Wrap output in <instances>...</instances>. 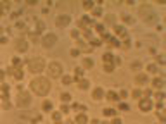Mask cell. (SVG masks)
<instances>
[{
  "label": "cell",
  "instance_id": "cell-40",
  "mask_svg": "<svg viewBox=\"0 0 166 124\" xmlns=\"http://www.w3.org/2000/svg\"><path fill=\"white\" fill-rule=\"evenodd\" d=\"M2 107H4V109H11V102H9V98H4V102H2Z\"/></svg>",
  "mask_w": 166,
  "mask_h": 124
},
{
  "label": "cell",
  "instance_id": "cell-18",
  "mask_svg": "<svg viewBox=\"0 0 166 124\" xmlns=\"http://www.w3.org/2000/svg\"><path fill=\"white\" fill-rule=\"evenodd\" d=\"M78 86L81 90H87L90 86V83H88V79H85V78H81V79H78Z\"/></svg>",
  "mask_w": 166,
  "mask_h": 124
},
{
  "label": "cell",
  "instance_id": "cell-24",
  "mask_svg": "<svg viewBox=\"0 0 166 124\" xmlns=\"http://www.w3.org/2000/svg\"><path fill=\"white\" fill-rule=\"evenodd\" d=\"M104 116H106V117H114V116H116V110L111 109V107H107V109H104Z\"/></svg>",
  "mask_w": 166,
  "mask_h": 124
},
{
  "label": "cell",
  "instance_id": "cell-38",
  "mask_svg": "<svg viewBox=\"0 0 166 124\" xmlns=\"http://www.w3.org/2000/svg\"><path fill=\"white\" fill-rule=\"evenodd\" d=\"M83 7H85V9H93L95 4H93V2H83Z\"/></svg>",
  "mask_w": 166,
  "mask_h": 124
},
{
  "label": "cell",
  "instance_id": "cell-5",
  "mask_svg": "<svg viewBox=\"0 0 166 124\" xmlns=\"http://www.w3.org/2000/svg\"><path fill=\"white\" fill-rule=\"evenodd\" d=\"M49 74L50 78H61L62 76V64L61 62H50L49 64Z\"/></svg>",
  "mask_w": 166,
  "mask_h": 124
},
{
  "label": "cell",
  "instance_id": "cell-1",
  "mask_svg": "<svg viewBox=\"0 0 166 124\" xmlns=\"http://www.w3.org/2000/svg\"><path fill=\"white\" fill-rule=\"evenodd\" d=\"M30 90H31L35 95H38V97H47L49 91H50V81H49L47 78H43V76L35 78V79H31V83H30Z\"/></svg>",
  "mask_w": 166,
  "mask_h": 124
},
{
  "label": "cell",
  "instance_id": "cell-43",
  "mask_svg": "<svg viewBox=\"0 0 166 124\" xmlns=\"http://www.w3.org/2000/svg\"><path fill=\"white\" fill-rule=\"evenodd\" d=\"M109 124H123V121H121L119 117H112V121H111Z\"/></svg>",
  "mask_w": 166,
  "mask_h": 124
},
{
  "label": "cell",
  "instance_id": "cell-2",
  "mask_svg": "<svg viewBox=\"0 0 166 124\" xmlns=\"http://www.w3.org/2000/svg\"><path fill=\"white\" fill-rule=\"evenodd\" d=\"M24 64H28V71L38 74V72H42L45 69V64H47V62H45V59H42V57H35V59L26 60Z\"/></svg>",
  "mask_w": 166,
  "mask_h": 124
},
{
  "label": "cell",
  "instance_id": "cell-12",
  "mask_svg": "<svg viewBox=\"0 0 166 124\" xmlns=\"http://www.w3.org/2000/svg\"><path fill=\"white\" fill-rule=\"evenodd\" d=\"M114 31H116V35H119L121 38H128V33H126V29L123 28V26H114Z\"/></svg>",
  "mask_w": 166,
  "mask_h": 124
},
{
  "label": "cell",
  "instance_id": "cell-16",
  "mask_svg": "<svg viewBox=\"0 0 166 124\" xmlns=\"http://www.w3.org/2000/svg\"><path fill=\"white\" fill-rule=\"evenodd\" d=\"M52 119H54V124H61L62 123V114L57 110V112H54L52 110Z\"/></svg>",
  "mask_w": 166,
  "mask_h": 124
},
{
  "label": "cell",
  "instance_id": "cell-58",
  "mask_svg": "<svg viewBox=\"0 0 166 124\" xmlns=\"http://www.w3.org/2000/svg\"><path fill=\"white\" fill-rule=\"evenodd\" d=\"M2 16H4V11H0V18H2Z\"/></svg>",
  "mask_w": 166,
  "mask_h": 124
},
{
  "label": "cell",
  "instance_id": "cell-14",
  "mask_svg": "<svg viewBox=\"0 0 166 124\" xmlns=\"http://www.w3.org/2000/svg\"><path fill=\"white\" fill-rule=\"evenodd\" d=\"M163 85H165L163 78H152V86L154 88H163Z\"/></svg>",
  "mask_w": 166,
  "mask_h": 124
},
{
  "label": "cell",
  "instance_id": "cell-10",
  "mask_svg": "<svg viewBox=\"0 0 166 124\" xmlns=\"http://www.w3.org/2000/svg\"><path fill=\"white\" fill-rule=\"evenodd\" d=\"M135 83L140 86V85H147L149 83V76L147 74H137L135 76Z\"/></svg>",
  "mask_w": 166,
  "mask_h": 124
},
{
  "label": "cell",
  "instance_id": "cell-26",
  "mask_svg": "<svg viewBox=\"0 0 166 124\" xmlns=\"http://www.w3.org/2000/svg\"><path fill=\"white\" fill-rule=\"evenodd\" d=\"M12 4L11 2H0V11H11Z\"/></svg>",
  "mask_w": 166,
  "mask_h": 124
},
{
  "label": "cell",
  "instance_id": "cell-55",
  "mask_svg": "<svg viewBox=\"0 0 166 124\" xmlns=\"http://www.w3.org/2000/svg\"><path fill=\"white\" fill-rule=\"evenodd\" d=\"M156 107H158V110H163V102H158Z\"/></svg>",
  "mask_w": 166,
  "mask_h": 124
},
{
  "label": "cell",
  "instance_id": "cell-46",
  "mask_svg": "<svg viewBox=\"0 0 166 124\" xmlns=\"http://www.w3.org/2000/svg\"><path fill=\"white\" fill-rule=\"evenodd\" d=\"M114 21H116L114 16H106V22H114Z\"/></svg>",
  "mask_w": 166,
  "mask_h": 124
},
{
  "label": "cell",
  "instance_id": "cell-56",
  "mask_svg": "<svg viewBox=\"0 0 166 124\" xmlns=\"http://www.w3.org/2000/svg\"><path fill=\"white\" fill-rule=\"evenodd\" d=\"M158 62H159V64H163V62H165V57H163V55H159V57H158Z\"/></svg>",
  "mask_w": 166,
  "mask_h": 124
},
{
  "label": "cell",
  "instance_id": "cell-37",
  "mask_svg": "<svg viewBox=\"0 0 166 124\" xmlns=\"http://www.w3.org/2000/svg\"><path fill=\"white\" fill-rule=\"evenodd\" d=\"M104 71L106 72H112L114 71V66H112V64H106V66H104Z\"/></svg>",
  "mask_w": 166,
  "mask_h": 124
},
{
  "label": "cell",
  "instance_id": "cell-22",
  "mask_svg": "<svg viewBox=\"0 0 166 124\" xmlns=\"http://www.w3.org/2000/svg\"><path fill=\"white\" fill-rule=\"evenodd\" d=\"M106 97H107V100H112V102H118V100H119V98H118V93H114V91H107Z\"/></svg>",
  "mask_w": 166,
  "mask_h": 124
},
{
  "label": "cell",
  "instance_id": "cell-8",
  "mask_svg": "<svg viewBox=\"0 0 166 124\" xmlns=\"http://www.w3.org/2000/svg\"><path fill=\"white\" fill-rule=\"evenodd\" d=\"M69 22H71V16L69 14H62V16L55 18V26H59V28H66Z\"/></svg>",
  "mask_w": 166,
  "mask_h": 124
},
{
  "label": "cell",
  "instance_id": "cell-6",
  "mask_svg": "<svg viewBox=\"0 0 166 124\" xmlns=\"http://www.w3.org/2000/svg\"><path fill=\"white\" fill-rule=\"evenodd\" d=\"M55 43H57V36L54 33H47V35L42 36V47L43 48H52Z\"/></svg>",
  "mask_w": 166,
  "mask_h": 124
},
{
  "label": "cell",
  "instance_id": "cell-50",
  "mask_svg": "<svg viewBox=\"0 0 166 124\" xmlns=\"http://www.w3.org/2000/svg\"><path fill=\"white\" fill-rule=\"evenodd\" d=\"M123 47H125V48H128V47H130V40H128V38H125V41H123Z\"/></svg>",
  "mask_w": 166,
  "mask_h": 124
},
{
  "label": "cell",
  "instance_id": "cell-49",
  "mask_svg": "<svg viewBox=\"0 0 166 124\" xmlns=\"http://www.w3.org/2000/svg\"><path fill=\"white\" fill-rule=\"evenodd\" d=\"M4 79H5V71L0 69V83H4Z\"/></svg>",
  "mask_w": 166,
  "mask_h": 124
},
{
  "label": "cell",
  "instance_id": "cell-9",
  "mask_svg": "<svg viewBox=\"0 0 166 124\" xmlns=\"http://www.w3.org/2000/svg\"><path fill=\"white\" fill-rule=\"evenodd\" d=\"M138 107H140V110H144V112H149V110H152V100L150 98H140L138 100Z\"/></svg>",
  "mask_w": 166,
  "mask_h": 124
},
{
  "label": "cell",
  "instance_id": "cell-3",
  "mask_svg": "<svg viewBox=\"0 0 166 124\" xmlns=\"http://www.w3.org/2000/svg\"><path fill=\"white\" fill-rule=\"evenodd\" d=\"M16 104H18V107H21V109H28V107L31 105V95H30V91L21 90V91L18 93Z\"/></svg>",
  "mask_w": 166,
  "mask_h": 124
},
{
  "label": "cell",
  "instance_id": "cell-23",
  "mask_svg": "<svg viewBox=\"0 0 166 124\" xmlns=\"http://www.w3.org/2000/svg\"><path fill=\"white\" fill-rule=\"evenodd\" d=\"M61 100H62L64 104H68V102H71V93H68V91H64V93H61Z\"/></svg>",
  "mask_w": 166,
  "mask_h": 124
},
{
  "label": "cell",
  "instance_id": "cell-17",
  "mask_svg": "<svg viewBox=\"0 0 166 124\" xmlns=\"http://www.w3.org/2000/svg\"><path fill=\"white\" fill-rule=\"evenodd\" d=\"M12 78H16L18 81H21V79L24 78V72L21 71V69H16V67H14V71H12Z\"/></svg>",
  "mask_w": 166,
  "mask_h": 124
},
{
  "label": "cell",
  "instance_id": "cell-34",
  "mask_svg": "<svg viewBox=\"0 0 166 124\" xmlns=\"http://www.w3.org/2000/svg\"><path fill=\"white\" fill-rule=\"evenodd\" d=\"M147 71L152 72V74H154V72H158V66H156V64H149V66H147Z\"/></svg>",
  "mask_w": 166,
  "mask_h": 124
},
{
  "label": "cell",
  "instance_id": "cell-47",
  "mask_svg": "<svg viewBox=\"0 0 166 124\" xmlns=\"http://www.w3.org/2000/svg\"><path fill=\"white\" fill-rule=\"evenodd\" d=\"M95 29H97L99 33H102V31H104V26H102V24H95Z\"/></svg>",
  "mask_w": 166,
  "mask_h": 124
},
{
  "label": "cell",
  "instance_id": "cell-53",
  "mask_svg": "<svg viewBox=\"0 0 166 124\" xmlns=\"http://www.w3.org/2000/svg\"><path fill=\"white\" fill-rule=\"evenodd\" d=\"M144 95H146V98H149V97L152 95V90H146V93H144Z\"/></svg>",
  "mask_w": 166,
  "mask_h": 124
},
{
  "label": "cell",
  "instance_id": "cell-31",
  "mask_svg": "<svg viewBox=\"0 0 166 124\" xmlns=\"http://www.w3.org/2000/svg\"><path fill=\"white\" fill-rule=\"evenodd\" d=\"M121 19H123L126 24H133V18H131V16H128V14H123V16H121Z\"/></svg>",
  "mask_w": 166,
  "mask_h": 124
},
{
  "label": "cell",
  "instance_id": "cell-42",
  "mask_svg": "<svg viewBox=\"0 0 166 124\" xmlns=\"http://www.w3.org/2000/svg\"><path fill=\"white\" fill-rule=\"evenodd\" d=\"M83 36H85L87 40H92V31H90V29H85V33H83Z\"/></svg>",
  "mask_w": 166,
  "mask_h": 124
},
{
  "label": "cell",
  "instance_id": "cell-45",
  "mask_svg": "<svg viewBox=\"0 0 166 124\" xmlns=\"http://www.w3.org/2000/svg\"><path fill=\"white\" fill-rule=\"evenodd\" d=\"M130 107L126 105V104H125V102H123V104H119V110H125V112H126V110H128Z\"/></svg>",
  "mask_w": 166,
  "mask_h": 124
},
{
  "label": "cell",
  "instance_id": "cell-25",
  "mask_svg": "<svg viewBox=\"0 0 166 124\" xmlns=\"http://www.w3.org/2000/svg\"><path fill=\"white\" fill-rule=\"evenodd\" d=\"M43 29H45V24H43L42 21H38V22H37V28H35V35H40Z\"/></svg>",
  "mask_w": 166,
  "mask_h": 124
},
{
  "label": "cell",
  "instance_id": "cell-20",
  "mask_svg": "<svg viewBox=\"0 0 166 124\" xmlns=\"http://www.w3.org/2000/svg\"><path fill=\"white\" fill-rule=\"evenodd\" d=\"M61 78H62V85H66V86L71 85V83L74 81V78L73 76H69V74H68V76H61Z\"/></svg>",
  "mask_w": 166,
  "mask_h": 124
},
{
  "label": "cell",
  "instance_id": "cell-4",
  "mask_svg": "<svg viewBox=\"0 0 166 124\" xmlns=\"http://www.w3.org/2000/svg\"><path fill=\"white\" fill-rule=\"evenodd\" d=\"M138 16L144 19L147 24H154V22H156V19H158V16L152 12V9H149V7H146V5L138 9Z\"/></svg>",
  "mask_w": 166,
  "mask_h": 124
},
{
  "label": "cell",
  "instance_id": "cell-11",
  "mask_svg": "<svg viewBox=\"0 0 166 124\" xmlns=\"http://www.w3.org/2000/svg\"><path fill=\"white\" fill-rule=\"evenodd\" d=\"M74 123L76 124H88V117H87V114H85V112H80V114L76 116Z\"/></svg>",
  "mask_w": 166,
  "mask_h": 124
},
{
  "label": "cell",
  "instance_id": "cell-41",
  "mask_svg": "<svg viewBox=\"0 0 166 124\" xmlns=\"http://www.w3.org/2000/svg\"><path fill=\"white\" fill-rule=\"evenodd\" d=\"M71 36H73L74 40H80V31H78V29H73V31H71Z\"/></svg>",
  "mask_w": 166,
  "mask_h": 124
},
{
  "label": "cell",
  "instance_id": "cell-19",
  "mask_svg": "<svg viewBox=\"0 0 166 124\" xmlns=\"http://www.w3.org/2000/svg\"><path fill=\"white\" fill-rule=\"evenodd\" d=\"M102 59H104V62H106V64H112V62H114V55H112L111 52L104 53V57H102Z\"/></svg>",
  "mask_w": 166,
  "mask_h": 124
},
{
  "label": "cell",
  "instance_id": "cell-33",
  "mask_svg": "<svg viewBox=\"0 0 166 124\" xmlns=\"http://www.w3.org/2000/svg\"><path fill=\"white\" fill-rule=\"evenodd\" d=\"M69 110H71V107L68 105V104H64V105L61 107V110H59V112H61V114H69Z\"/></svg>",
  "mask_w": 166,
  "mask_h": 124
},
{
  "label": "cell",
  "instance_id": "cell-36",
  "mask_svg": "<svg viewBox=\"0 0 166 124\" xmlns=\"http://www.w3.org/2000/svg\"><path fill=\"white\" fill-rule=\"evenodd\" d=\"M99 45H100V40H95V38H92V40H90V47H99Z\"/></svg>",
  "mask_w": 166,
  "mask_h": 124
},
{
  "label": "cell",
  "instance_id": "cell-29",
  "mask_svg": "<svg viewBox=\"0 0 166 124\" xmlns=\"http://www.w3.org/2000/svg\"><path fill=\"white\" fill-rule=\"evenodd\" d=\"M92 16H93V18L102 16V9H100V7H93V9H92Z\"/></svg>",
  "mask_w": 166,
  "mask_h": 124
},
{
  "label": "cell",
  "instance_id": "cell-48",
  "mask_svg": "<svg viewBox=\"0 0 166 124\" xmlns=\"http://www.w3.org/2000/svg\"><path fill=\"white\" fill-rule=\"evenodd\" d=\"M131 67H133V69H140V67H142V64H140V62H133V64H131Z\"/></svg>",
  "mask_w": 166,
  "mask_h": 124
},
{
  "label": "cell",
  "instance_id": "cell-44",
  "mask_svg": "<svg viewBox=\"0 0 166 124\" xmlns=\"http://www.w3.org/2000/svg\"><path fill=\"white\" fill-rule=\"evenodd\" d=\"M80 50H78V48H73V50H71V57H78V55H80Z\"/></svg>",
  "mask_w": 166,
  "mask_h": 124
},
{
  "label": "cell",
  "instance_id": "cell-28",
  "mask_svg": "<svg viewBox=\"0 0 166 124\" xmlns=\"http://www.w3.org/2000/svg\"><path fill=\"white\" fill-rule=\"evenodd\" d=\"M131 97H133V98H137V100H140V98H142V90H140V88L133 90V93H131Z\"/></svg>",
  "mask_w": 166,
  "mask_h": 124
},
{
  "label": "cell",
  "instance_id": "cell-51",
  "mask_svg": "<svg viewBox=\"0 0 166 124\" xmlns=\"http://www.w3.org/2000/svg\"><path fill=\"white\" fill-rule=\"evenodd\" d=\"M7 41H9V38H5V36H2V38H0V43H2V45H5Z\"/></svg>",
  "mask_w": 166,
  "mask_h": 124
},
{
  "label": "cell",
  "instance_id": "cell-32",
  "mask_svg": "<svg viewBox=\"0 0 166 124\" xmlns=\"http://www.w3.org/2000/svg\"><path fill=\"white\" fill-rule=\"evenodd\" d=\"M21 66H23V64H21V60H19L18 57H14V59H12V67H16V69H21Z\"/></svg>",
  "mask_w": 166,
  "mask_h": 124
},
{
  "label": "cell",
  "instance_id": "cell-57",
  "mask_svg": "<svg viewBox=\"0 0 166 124\" xmlns=\"http://www.w3.org/2000/svg\"><path fill=\"white\" fill-rule=\"evenodd\" d=\"M92 124H99V121H97V119H93V121H92Z\"/></svg>",
  "mask_w": 166,
  "mask_h": 124
},
{
  "label": "cell",
  "instance_id": "cell-54",
  "mask_svg": "<svg viewBox=\"0 0 166 124\" xmlns=\"http://www.w3.org/2000/svg\"><path fill=\"white\" fill-rule=\"evenodd\" d=\"M158 117H159V121H161V123H165L166 119H165V116H163V114H161V112H159V114H158Z\"/></svg>",
  "mask_w": 166,
  "mask_h": 124
},
{
  "label": "cell",
  "instance_id": "cell-30",
  "mask_svg": "<svg viewBox=\"0 0 166 124\" xmlns=\"http://www.w3.org/2000/svg\"><path fill=\"white\" fill-rule=\"evenodd\" d=\"M74 74H76L74 79H81V76H83V67H76V69H74Z\"/></svg>",
  "mask_w": 166,
  "mask_h": 124
},
{
  "label": "cell",
  "instance_id": "cell-15",
  "mask_svg": "<svg viewBox=\"0 0 166 124\" xmlns=\"http://www.w3.org/2000/svg\"><path fill=\"white\" fill-rule=\"evenodd\" d=\"M42 109H43L45 112H52V110H54V104H52L50 100H45V102L42 104Z\"/></svg>",
  "mask_w": 166,
  "mask_h": 124
},
{
  "label": "cell",
  "instance_id": "cell-35",
  "mask_svg": "<svg viewBox=\"0 0 166 124\" xmlns=\"http://www.w3.org/2000/svg\"><path fill=\"white\" fill-rule=\"evenodd\" d=\"M126 97H128V91H126V90H121V91L118 93V98H126Z\"/></svg>",
  "mask_w": 166,
  "mask_h": 124
},
{
  "label": "cell",
  "instance_id": "cell-13",
  "mask_svg": "<svg viewBox=\"0 0 166 124\" xmlns=\"http://www.w3.org/2000/svg\"><path fill=\"white\" fill-rule=\"evenodd\" d=\"M104 95H106V93H104V90H102V88H95V90H93V93H92V98H93V100H100Z\"/></svg>",
  "mask_w": 166,
  "mask_h": 124
},
{
  "label": "cell",
  "instance_id": "cell-7",
  "mask_svg": "<svg viewBox=\"0 0 166 124\" xmlns=\"http://www.w3.org/2000/svg\"><path fill=\"white\" fill-rule=\"evenodd\" d=\"M14 47H16V50H18L19 53H24V52H28V48H30V43H28V40H26V38L19 36L18 40L14 41Z\"/></svg>",
  "mask_w": 166,
  "mask_h": 124
},
{
  "label": "cell",
  "instance_id": "cell-39",
  "mask_svg": "<svg viewBox=\"0 0 166 124\" xmlns=\"http://www.w3.org/2000/svg\"><path fill=\"white\" fill-rule=\"evenodd\" d=\"M107 43H109V47H118V45H119L114 38H109V40H107Z\"/></svg>",
  "mask_w": 166,
  "mask_h": 124
},
{
  "label": "cell",
  "instance_id": "cell-52",
  "mask_svg": "<svg viewBox=\"0 0 166 124\" xmlns=\"http://www.w3.org/2000/svg\"><path fill=\"white\" fill-rule=\"evenodd\" d=\"M156 98H159V100H163V98H165V93H161V91H159V93H156Z\"/></svg>",
  "mask_w": 166,
  "mask_h": 124
},
{
  "label": "cell",
  "instance_id": "cell-27",
  "mask_svg": "<svg viewBox=\"0 0 166 124\" xmlns=\"http://www.w3.org/2000/svg\"><path fill=\"white\" fill-rule=\"evenodd\" d=\"M71 109L78 110V112H85V110H87V107H85V105H81V104H73V105H71Z\"/></svg>",
  "mask_w": 166,
  "mask_h": 124
},
{
  "label": "cell",
  "instance_id": "cell-21",
  "mask_svg": "<svg viewBox=\"0 0 166 124\" xmlns=\"http://www.w3.org/2000/svg\"><path fill=\"white\" fill-rule=\"evenodd\" d=\"M92 67H93L92 59H83V69H92Z\"/></svg>",
  "mask_w": 166,
  "mask_h": 124
},
{
  "label": "cell",
  "instance_id": "cell-59",
  "mask_svg": "<svg viewBox=\"0 0 166 124\" xmlns=\"http://www.w3.org/2000/svg\"><path fill=\"white\" fill-rule=\"evenodd\" d=\"M102 124H109V123H107V121H104V123H102Z\"/></svg>",
  "mask_w": 166,
  "mask_h": 124
}]
</instances>
